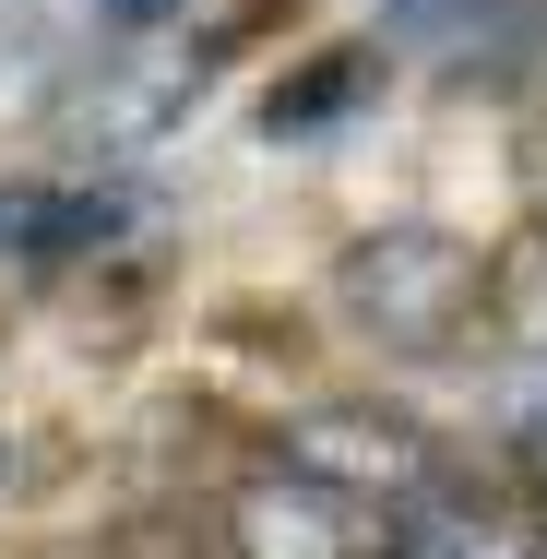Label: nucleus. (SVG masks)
I'll return each instance as SVG.
<instances>
[{"label":"nucleus","mask_w":547,"mask_h":559,"mask_svg":"<svg viewBox=\"0 0 547 559\" xmlns=\"http://www.w3.org/2000/svg\"><path fill=\"white\" fill-rule=\"evenodd\" d=\"M131 226V191H0V250L12 262H84Z\"/></svg>","instance_id":"nucleus-3"},{"label":"nucleus","mask_w":547,"mask_h":559,"mask_svg":"<svg viewBox=\"0 0 547 559\" xmlns=\"http://www.w3.org/2000/svg\"><path fill=\"white\" fill-rule=\"evenodd\" d=\"M155 12H167V0H108V24H155Z\"/></svg>","instance_id":"nucleus-8"},{"label":"nucleus","mask_w":547,"mask_h":559,"mask_svg":"<svg viewBox=\"0 0 547 559\" xmlns=\"http://www.w3.org/2000/svg\"><path fill=\"white\" fill-rule=\"evenodd\" d=\"M333 298H345V322L369 345H393V357H429L476 322V298H488V274H476V250L464 238H440V226H381V238H357L345 262H333Z\"/></svg>","instance_id":"nucleus-1"},{"label":"nucleus","mask_w":547,"mask_h":559,"mask_svg":"<svg viewBox=\"0 0 547 559\" xmlns=\"http://www.w3.org/2000/svg\"><path fill=\"white\" fill-rule=\"evenodd\" d=\"M226 536H238V559H417L405 512H369V500H345V488L298 476V464L250 476L226 500Z\"/></svg>","instance_id":"nucleus-2"},{"label":"nucleus","mask_w":547,"mask_h":559,"mask_svg":"<svg viewBox=\"0 0 547 559\" xmlns=\"http://www.w3.org/2000/svg\"><path fill=\"white\" fill-rule=\"evenodd\" d=\"M512 429H524V452H536V464H547V369H536V381H524V393H512Z\"/></svg>","instance_id":"nucleus-7"},{"label":"nucleus","mask_w":547,"mask_h":559,"mask_svg":"<svg viewBox=\"0 0 547 559\" xmlns=\"http://www.w3.org/2000/svg\"><path fill=\"white\" fill-rule=\"evenodd\" d=\"M48 48H60V36H48V24H36V12H0V60H12V72H24V84H36V72H48Z\"/></svg>","instance_id":"nucleus-6"},{"label":"nucleus","mask_w":547,"mask_h":559,"mask_svg":"<svg viewBox=\"0 0 547 559\" xmlns=\"http://www.w3.org/2000/svg\"><path fill=\"white\" fill-rule=\"evenodd\" d=\"M429 559H547V548H524L512 524H488V512H476V524H452V536H440Z\"/></svg>","instance_id":"nucleus-5"},{"label":"nucleus","mask_w":547,"mask_h":559,"mask_svg":"<svg viewBox=\"0 0 547 559\" xmlns=\"http://www.w3.org/2000/svg\"><path fill=\"white\" fill-rule=\"evenodd\" d=\"M369 84H381V48H333V60H310V72H286V84L262 96V143H310V131H333V119H357Z\"/></svg>","instance_id":"nucleus-4"}]
</instances>
